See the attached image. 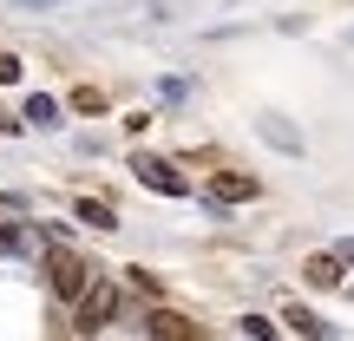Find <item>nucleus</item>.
Masks as SVG:
<instances>
[{"label":"nucleus","mask_w":354,"mask_h":341,"mask_svg":"<svg viewBox=\"0 0 354 341\" xmlns=\"http://www.w3.org/2000/svg\"><path fill=\"white\" fill-rule=\"evenodd\" d=\"M158 341H197V322L190 315H171V308H151V322H145Z\"/></svg>","instance_id":"obj_6"},{"label":"nucleus","mask_w":354,"mask_h":341,"mask_svg":"<svg viewBox=\"0 0 354 341\" xmlns=\"http://www.w3.org/2000/svg\"><path fill=\"white\" fill-rule=\"evenodd\" d=\"M302 276L315 282V289H342L348 263H342V250H335V256H308V263H302Z\"/></svg>","instance_id":"obj_7"},{"label":"nucleus","mask_w":354,"mask_h":341,"mask_svg":"<svg viewBox=\"0 0 354 341\" xmlns=\"http://www.w3.org/2000/svg\"><path fill=\"white\" fill-rule=\"evenodd\" d=\"M236 329H243V335H250V341H269V335H276V322H269V315H243V322H236Z\"/></svg>","instance_id":"obj_14"},{"label":"nucleus","mask_w":354,"mask_h":341,"mask_svg":"<svg viewBox=\"0 0 354 341\" xmlns=\"http://www.w3.org/2000/svg\"><path fill=\"white\" fill-rule=\"evenodd\" d=\"M210 190H216V203H256V197H263V184H256L250 171H216Z\"/></svg>","instance_id":"obj_4"},{"label":"nucleus","mask_w":354,"mask_h":341,"mask_svg":"<svg viewBox=\"0 0 354 341\" xmlns=\"http://www.w3.org/2000/svg\"><path fill=\"white\" fill-rule=\"evenodd\" d=\"M73 112L99 118V112H105V92H99V86H79V92H73Z\"/></svg>","instance_id":"obj_12"},{"label":"nucleus","mask_w":354,"mask_h":341,"mask_svg":"<svg viewBox=\"0 0 354 341\" xmlns=\"http://www.w3.org/2000/svg\"><path fill=\"white\" fill-rule=\"evenodd\" d=\"M13 7H26V13H39V7H66V0H13Z\"/></svg>","instance_id":"obj_16"},{"label":"nucleus","mask_w":354,"mask_h":341,"mask_svg":"<svg viewBox=\"0 0 354 341\" xmlns=\"http://www.w3.org/2000/svg\"><path fill=\"white\" fill-rule=\"evenodd\" d=\"M158 99H165V105H184V99H190V79H177V73L158 79Z\"/></svg>","instance_id":"obj_13"},{"label":"nucleus","mask_w":354,"mask_h":341,"mask_svg":"<svg viewBox=\"0 0 354 341\" xmlns=\"http://www.w3.org/2000/svg\"><path fill=\"white\" fill-rule=\"evenodd\" d=\"M26 125H59V105H53L46 92H33V99H26Z\"/></svg>","instance_id":"obj_11"},{"label":"nucleus","mask_w":354,"mask_h":341,"mask_svg":"<svg viewBox=\"0 0 354 341\" xmlns=\"http://www.w3.org/2000/svg\"><path fill=\"white\" fill-rule=\"evenodd\" d=\"M79 223H92V230H118V210H112V203H99V197H79Z\"/></svg>","instance_id":"obj_9"},{"label":"nucleus","mask_w":354,"mask_h":341,"mask_svg":"<svg viewBox=\"0 0 354 341\" xmlns=\"http://www.w3.org/2000/svg\"><path fill=\"white\" fill-rule=\"evenodd\" d=\"M342 263H354V237H348V243H342Z\"/></svg>","instance_id":"obj_17"},{"label":"nucleus","mask_w":354,"mask_h":341,"mask_svg":"<svg viewBox=\"0 0 354 341\" xmlns=\"http://www.w3.org/2000/svg\"><path fill=\"white\" fill-rule=\"evenodd\" d=\"M282 322H289L295 335H328V322H322L315 308H302V302H295V308H289V315H282Z\"/></svg>","instance_id":"obj_10"},{"label":"nucleus","mask_w":354,"mask_h":341,"mask_svg":"<svg viewBox=\"0 0 354 341\" xmlns=\"http://www.w3.org/2000/svg\"><path fill=\"white\" fill-rule=\"evenodd\" d=\"M131 177H138L145 190H158V197H184V171L171 165V158H158V151H131Z\"/></svg>","instance_id":"obj_3"},{"label":"nucleus","mask_w":354,"mask_h":341,"mask_svg":"<svg viewBox=\"0 0 354 341\" xmlns=\"http://www.w3.org/2000/svg\"><path fill=\"white\" fill-rule=\"evenodd\" d=\"M86 282H92L86 256L66 250V243H53V250H46V289L59 295V302H79V295H86Z\"/></svg>","instance_id":"obj_1"},{"label":"nucleus","mask_w":354,"mask_h":341,"mask_svg":"<svg viewBox=\"0 0 354 341\" xmlns=\"http://www.w3.org/2000/svg\"><path fill=\"white\" fill-rule=\"evenodd\" d=\"M73 308H79V315H73L79 329H86V335H99L105 322H118V308H125V295H118V282H105V276H92V282H86V295H79Z\"/></svg>","instance_id":"obj_2"},{"label":"nucleus","mask_w":354,"mask_h":341,"mask_svg":"<svg viewBox=\"0 0 354 341\" xmlns=\"http://www.w3.org/2000/svg\"><path fill=\"white\" fill-rule=\"evenodd\" d=\"M0 86H20V59L13 53H0Z\"/></svg>","instance_id":"obj_15"},{"label":"nucleus","mask_w":354,"mask_h":341,"mask_svg":"<svg viewBox=\"0 0 354 341\" xmlns=\"http://www.w3.org/2000/svg\"><path fill=\"white\" fill-rule=\"evenodd\" d=\"M33 243H46V237L26 230V223H7V230H0V250H7V256H33Z\"/></svg>","instance_id":"obj_8"},{"label":"nucleus","mask_w":354,"mask_h":341,"mask_svg":"<svg viewBox=\"0 0 354 341\" xmlns=\"http://www.w3.org/2000/svg\"><path fill=\"white\" fill-rule=\"evenodd\" d=\"M256 131H263V138L276 145L282 158H302V131H295V125H289L282 112H263V118H256Z\"/></svg>","instance_id":"obj_5"}]
</instances>
